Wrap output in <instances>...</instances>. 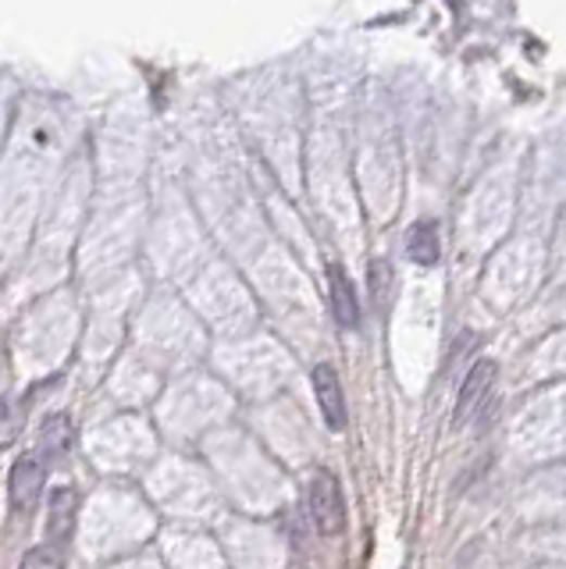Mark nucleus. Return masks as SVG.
Wrapping results in <instances>:
<instances>
[{
    "instance_id": "nucleus-6",
    "label": "nucleus",
    "mask_w": 566,
    "mask_h": 569,
    "mask_svg": "<svg viewBox=\"0 0 566 569\" xmlns=\"http://www.w3.org/2000/svg\"><path fill=\"white\" fill-rule=\"evenodd\" d=\"M72 448V417L68 413H50V417L40 423V434H36V456L43 463L61 459L64 452Z\"/></svg>"
},
{
    "instance_id": "nucleus-1",
    "label": "nucleus",
    "mask_w": 566,
    "mask_h": 569,
    "mask_svg": "<svg viewBox=\"0 0 566 569\" xmlns=\"http://www.w3.org/2000/svg\"><path fill=\"white\" fill-rule=\"evenodd\" d=\"M306 506H311L314 523L325 538H336L345 530V502H342V488H339L336 473L317 470L311 477V488H306Z\"/></svg>"
},
{
    "instance_id": "nucleus-5",
    "label": "nucleus",
    "mask_w": 566,
    "mask_h": 569,
    "mask_svg": "<svg viewBox=\"0 0 566 569\" xmlns=\"http://www.w3.org/2000/svg\"><path fill=\"white\" fill-rule=\"evenodd\" d=\"M328 300H331V317H336L342 328H356L360 325L356 289H353L350 275H345L339 264L328 267Z\"/></svg>"
},
{
    "instance_id": "nucleus-7",
    "label": "nucleus",
    "mask_w": 566,
    "mask_h": 569,
    "mask_svg": "<svg viewBox=\"0 0 566 569\" xmlns=\"http://www.w3.org/2000/svg\"><path fill=\"white\" fill-rule=\"evenodd\" d=\"M75 506H79V495L72 488H58L50 495V520H47V541L50 545H61L68 541L72 534V523H75Z\"/></svg>"
},
{
    "instance_id": "nucleus-4",
    "label": "nucleus",
    "mask_w": 566,
    "mask_h": 569,
    "mask_svg": "<svg viewBox=\"0 0 566 569\" xmlns=\"http://www.w3.org/2000/svg\"><path fill=\"white\" fill-rule=\"evenodd\" d=\"M314 395H317V406L325 413V423L331 431H342L345 427V399H342V381L336 367L328 364H317L314 367Z\"/></svg>"
},
{
    "instance_id": "nucleus-3",
    "label": "nucleus",
    "mask_w": 566,
    "mask_h": 569,
    "mask_svg": "<svg viewBox=\"0 0 566 569\" xmlns=\"http://www.w3.org/2000/svg\"><path fill=\"white\" fill-rule=\"evenodd\" d=\"M495 364L492 359H478V364L470 367L467 381L460 388V399H456V413H453V423L463 427L470 417H478V409L488 403V395H492V384H495Z\"/></svg>"
},
{
    "instance_id": "nucleus-8",
    "label": "nucleus",
    "mask_w": 566,
    "mask_h": 569,
    "mask_svg": "<svg viewBox=\"0 0 566 569\" xmlns=\"http://www.w3.org/2000/svg\"><path fill=\"white\" fill-rule=\"evenodd\" d=\"M406 253H410V261H414V264L431 267L435 261H439V253H442V245H439V228H435L431 222H420V225L410 228V236H406Z\"/></svg>"
},
{
    "instance_id": "nucleus-11",
    "label": "nucleus",
    "mask_w": 566,
    "mask_h": 569,
    "mask_svg": "<svg viewBox=\"0 0 566 569\" xmlns=\"http://www.w3.org/2000/svg\"><path fill=\"white\" fill-rule=\"evenodd\" d=\"M392 264L389 261H375L370 264V295H375V306H385L392 295Z\"/></svg>"
},
{
    "instance_id": "nucleus-9",
    "label": "nucleus",
    "mask_w": 566,
    "mask_h": 569,
    "mask_svg": "<svg viewBox=\"0 0 566 569\" xmlns=\"http://www.w3.org/2000/svg\"><path fill=\"white\" fill-rule=\"evenodd\" d=\"M22 420H25V406L18 399L0 395V448H8L22 434Z\"/></svg>"
},
{
    "instance_id": "nucleus-2",
    "label": "nucleus",
    "mask_w": 566,
    "mask_h": 569,
    "mask_svg": "<svg viewBox=\"0 0 566 569\" xmlns=\"http://www.w3.org/2000/svg\"><path fill=\"white\" fill-rule=\"evenodd\" d=\"M43 481H47V463L29 452V456L15 459V467L8 473V498L18 513H29L36 506V498L43 495Z\"/></svg>"
},
{
    "instance_id": "nucleus-10",
    "label": "nucleus",
    "mask_w": 566,
    "mask_h": 569,
    "mask_svg": "<svg viewBox=\"0 0 566 569\" xmlns=\"http://www.w3.org/2000/svg\"><path fill=\"white\" fill-rule=\"evenodd\" d=\"M22 569H64V548L43 541V545H36V548L25 552Z\"/></svg>"
}]
</instances>
